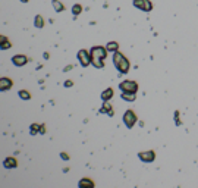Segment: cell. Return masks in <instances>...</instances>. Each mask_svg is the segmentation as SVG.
<instances>
[{"label":"cell","instance_id":"obj_25","mask_svg":"<svg viewBox=\"0 0 198 188\" xmlns=\"http://www.w3.org/2000/svg\"><path fill=\"white\" fill-rule=\"evenodd\" d=\"M45 132V125H41V131H40V134H44Z\"/></svg>","mask_w":198,"mask_h":188},{"label":"cell","instance_id":"obj_27","mask_svg":"<svg viewBox=\"0 0 198 188\" xmlns=\"http://www.w3.org/2000/svg\"><path fill=\"white\" fill-rule=\"evenodd\" d=\"M22 2H24V3H27V2H28V0H22Z\"/></svg>","mask_w":198,"mask_h":188},{"label":"cell","instance_id":"obj_10","mask_svg":"<svg viewBox=\"0 0 198 188\" xmlns=\"http://www.w3.org/2000/svg\"><path fill=\"white\" fill-rule=\"evenodd\" d=\"M3 166H5L6 169H12V168H16L18 166V162L15 157H6L5 160H3Z\"/></svg>","mask_w":198,"mask_h":188},{"label":"cell","instance_id":"obj_21","mask_svg":"<svg viewBox=\"0 0 198 188\" xmlns=\"http://www.w3.org/2000/svg\"><path fill=\"white\" fill-rule=\"evenodd\" d=\"M81 12H82V6L81 5H75L74 7H72V13H74V15H79Z\"/></svg>","mask_w":198,"mask_h":188},{"label":"cell","instance_id":"obj_16","mask_svg":"<svg viewBox=\"0 0 198 188\" xmlns=\"http://www.w3.org/2000/svg\"><path fill=\"white\" fill-rule=\"evenodd\" d=\"M106 49L109 50V51H118L119 49V43H116V41H110V43H107V46H106Z\"/></svg>","mask_w":198,"mask_h":188},{"label":"cell","instance_id":"obj_19","mask_svg":"<svg viewBox=\"0 0 198 188\" xmlns=\"http://www.w3.org/2000/svg\"><path fill=\"white\" fill-rule=\"evenodd\" d=\"M29 129H31V135H35L37 132L41 131V125H38V123H32V125L29 127Z\"/></svg>","mask_w":198,"mask_h":188},{"label":"cell","instance_id":"obj_13","mask_svg":"<svg viewBox=\"0 0 198 188\" xmlns=\"http://www.w3.org/2000/svg\"><path fill=\"white\" fill-rule=\"evenodd\" d=\"M113 97V88H107V90H104L101 93V100L103 101H109V100Z\"/></svg>","mask_w":198,"mask_h":188},{"label":"cell","instance_id":"obj_11","mask_svg":"<svg viewBox=\"0 0 198 188\" xmlns=\"http://www.w3.org/2000/svg\"><path fill=\"white\" fill-rule=\"evenodd\" d=\"M78 185H79V188H93L96 184L93 182L90 178H84V179H81V181H79Z\"/></svg>","mask_w":198,"mask_h":188},{"label":"cell","instance_id":"obj_18","mask_svg":"<svg viewBox=\"0 0 198 188\" xmlns=\"http://www.w3.org/2000/svg\"><path fill=\"white\" fill-rule=\"evenodd\" d=\"M53 6H54V11L56 12H63L65 11V6H63L59 0H53Z\"/></svg>","mask_w":198,"mask_h":188},{"label":"cell","instance_id":"obj_24","mask_svg":"<svg viewBox=\"0 0 198 188\" xmlns=\"http://www.w3.org/2000/svg\"><path fill=\"white\" fill-rule=\"evenodd\" d=\"M60 156H62V159H65V160H68V159H69L68 153H62V154H60Z\"/></svg>","mask_w":198,"mask_h":188},{"label":"cell","instance_id":"obj_5","mask_svg":"<svg viewBox=\"0 0 198 188\" xmlns=\"http://www.w3.org/2000/svg\"><path fill=\"white\" fill-rule=\"evenodd\" d=\"M78 60L81 63V66L87 68L88 65H91V55L90 51H87V50H79L78 51Z\"/></svg>","mask_w":198,"mask_h":188},{"label":"cell","instance_id":"obj_23","mask_svg":"<svg viewBox=\"0 0 198 188\" xmlns=\"http://www.w3.org/2000/svg\"><path fill=\"white\" fill-rule=\"evenodd\" d=\"M74 85V81H71V79H68V81H65V87H72Z\"/></svg>","mask_w":198,"mask_h":188},{"label":"cell","instance_id":"obj_20","mask_svg":"<svg viewBox=\"0 0 198 188\" xmlns=\"http://www.w3.org/2000/svg\"><path fill=\"white\" fill-rule=\"evenodd\" d=\"M18 94H19V97H21V99H24V100H29V99H31V94H29V91H25V90H21Z\"/></svg>","mask_w":198,"mask_h":188},{"label":"cell","instance_id":"obj_2","mask_svg":"<svg viewBox=\"0 0 198 188\" xmlns=\"http://www.w3.org/2000/svg\"><path fill=\"white\" fill-rule=\"evenodd\" d=\"M113 65L120 74H128L131 69L129 60H128L120 51H114L113 53Z\"/></svg>","mask_w":198,"mask_h":188},{"label":"cell","instance_id":"obj_14","mask_svg":"<svg viewBox=\"0 0 198 188\" xmlns=\"http://www.w3.org/2000/svg\"><path fill=\"white\" fill-rule=\"evenodd\" d=\"M0 46H2V50L11 49V41L7 40L6 35H2V38H0Z\"/></svg>","mask_w":198,"mask_h":188},{"label":"cell","instance_id":"obj_12","mask_svg":"<svg viewBox=\"0 0 198 188\" xmlns=\"http://www.w3.org/2000/svg\"><path fill=\"white\" fill-rule=\"evenodd\" d=\"M100 113H109V116H113V109L109 101H104L103 103V107L100 109Z\"/></svg>","mask_w":198,"mask_h":188},{"label":"cell","instance_id":"obj_6","mask_svg":"<svg viewBox=\"0 0 198 188\" xmlns=\"http://www.w3.org/2000/svg\"><path fill=\"white\" fill-rule=\"evenodd\" d=\"M134 6L142 12H150L153 9V3L150 0H134Z\"/></svg>","mask_w":198,"mask_h":188},{"label":"cell","instance_id":"obj_17","mask_svg":"<svg viewBox=\"0 0 198 188\" xmlns=\"http://www.w3.org/2000/svg\"><path fill=\"white\" fill-rule=\"evenodd\" d=\"M34 24H35V27L37 28H43L44 27V19H43V16L41 15H37L34 19Z\"/></svg>","mask_w":198,"mask_h":188},{"label":"cell","instance_id":"obj_15","mask_svg":"<svg viewBox=\"0 0 198 188\" xmlns=\"http://www.w3.org/2000/svg\"><path fill=\"white\" fill-rule=\"evenodd\" d=\"M120 97H122L125 101H134V100L136 99V96L134 93H122V96H120Z\"/></svg>","mask_w":198,"mask_h":188},{"label":"cell","instance_id":"obj_4","mask_svg":"<svg viewBox=\"0 0 198 188\" xmlns=\"http://www.w3.org/2000/svg\"><path fill=\"white\" fill-rule=\"evenodd\" d=\"M136 121H138V118H136L135 112L134 110H126L123 113V122H125V127L128 128V129H131V128H134V125L136 123Z\"/></svg>","mask_w":198,"mask_h":188},{"label":"cell","instance_id":"obj_8","mask_svg":"<svg viewBox=\"0 0 198 188\" xmlns=\"http://www.w3.org/2000/svg\"><path fill=\"white\" fill-rule=\"evenodd\" d=\"M12 62H13V65L15 66H24L27 62H28V57L24 55H15L12 57Z\"/></svg>","mask_w":198,"mask_h":188},{"label":"cell","instance_id":"obj_22","mask_svg":"<svg viewBox=\"0 0 198 188\" xmlns=\"http://www.w3.org/2000/svg\"><path fill=\"white\" fill-rule=\"evenodd\" d=\"M175 123L176 125H181L182 123L181 119H179V112H175Z\"/></svg>","mask_w":198,"mask_h":188},{"label":"cell","instance_id":"obj_3","mask_svg":"<svg viewBox=\"0 0 198 188\" xmlns=\"http://www.w3.org/2000/svg\"><path fill=\"white\" fill-rule=\"evenodd\" d=\"M119 90L122 93H134L136 94L138 91V84L136 81H131V79H126V81H122L119 84Z\"/></svg>","mask_w":198,"mask_h":188},{"label":"cell","instance_id":"obj_1","mask_svg":"<svg viewBox=\"0 0 198 188\" xmlns=\"http://www.w3.org/2000/svg\"><path fill=\"white\" fill-rule=\"evenodd\" d=\"M107 51L109 50L103 46H94L91 49L90 55H91V65H94L97 69H101L104 66V60L107 57Z\"/></svg>","mask_w":198,"mask_h":188},{"label":"cell","instance_id":"obj_26","mask_svg":"<svg viewBox=\"0 0 198 188\" xmlns=\"http://www.w3.org/2000/svg\"><path fill=\"white\" fill-rule=\"evenodd\" d=\"M72 68H74V66H72V65H69V66H66V68H65V72L71 71V69H72Z\"/></svg>","mask_w":198,"mask_h":188},{"label":"cell","instance_id":"obj_7","mask_svg":"<svg viewBox=\"0 0 198 188\" xmlns=\"http://www.w3.org/2000/svg\"><path fill=\"white\" fill-rule=\"evenodd\" d=\"M138 157H140L142 162H145V163H151V162L156 159V153H154L153 150H148V151H141V153H138Z\"/></svg>","mask_w":198,"mask_h":188},{"label":"cell","instance_id":"obj_9","mask_svg":"<svg viewBox=\"0 0 198 188\" xmlns=\"http://www.w3.org/2000/svg\"><path fill=\"white\" fill-rule=\"evenodd\" d=\"M12 85H13V81H12L11 78L3 77L2 79H0V88H2V91H7V90H11Z\"/></svg>","mask_w":198,"mask_h":188}]
</instances>
